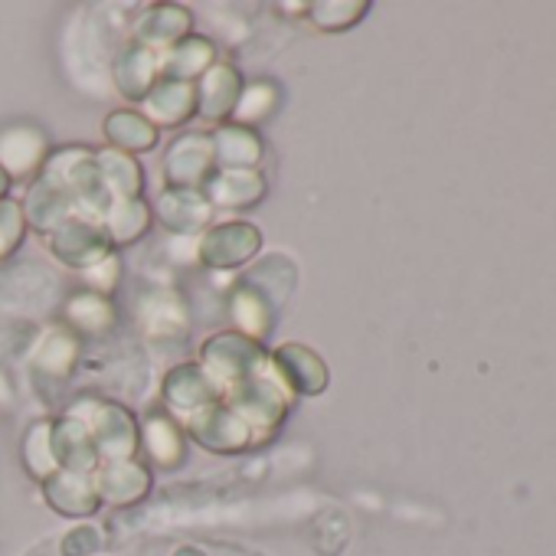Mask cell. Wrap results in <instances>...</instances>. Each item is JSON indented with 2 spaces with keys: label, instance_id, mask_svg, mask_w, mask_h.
<instances>
[{
  "label": "cell",
  "instance_id": "obj_25",
  "mask_svg": "<svg viewBox=\"0 0 556 556\" xmlns=\"http://www.w3.org/2000/svg\"><path fill=\"white\" fill-rule=\"evenodd\" d=\"M21 206H24L27 229L40 232V236H50L53 229H60L66 219H73V216H76V210H73L70 197H66L60 187H53L50 180H43V177L30 180V187H27V193H24Z\"/></svg>",
  "mask_w": 556,
  "mask_h": 556
},
{
  "label": "cell",
  "instance_id": "obj_34",
  "mask_svg": "<svg viewBox=\"0 0 556 556\" xmlns=\"http://www.w3.org/2000/svg\"><path fill=\"white\" fill-rule=\"evenodd\" d=\"M21 458H24V468L27 475L43 484L50 481L60 465L53 458V445H50V419H37L27 432H24V442H21Z\"/></svg>",
  "mask_w": 556,
  "mask_h": 556
},
{
  "label": "cell",
  "instance_id": "obj_30",
  "mask_svg": "<svg viewBox=\"0 0 556 556\" xmlns=\"http://www.w3.org/2000/svg\"><path fill=\"white\" fill-rule=\"evenodd\" d=\"M275 308L255 292L249 289L245 282H236V289L229 292V318H232V331L252 338V341H262L271 334L275 328Z\"/></svg>",
  "mask_w": 556,
  "mask_h": 556
},
{
  "label": "cell",
  "instance_id": "obj_33",
  "mask_svg": "<svg viewBox=\"0 0 556 556\" xmlns=\"http://www.w3.org/2000/svg\"><path fill=\"white\" fill-rule=\"evenodd\" d=\"M367 14H370L367 0H318V4H308L305 21L321 34H344L357 27Z\"/></svg>",
  "mask_w": 556,
  "mask_h": 556
},
{
  "label": "cell",
  "instance_id": "obj_8",
  "mask_svg": "<svg viewBox=\"0 0 556 556\" xmlns=\"http://www.w3.org/2000/svg\"><path fill=\"white\" fill-rule=\"evenodd\" d=\"M43 242H47L50 255L73 271H86L96 262H102L109 252H115L109 236H105V226L96 219H86V216L66 219L60 229L43 236Z\"/></svg>",
  "mask_w": 556,
  "mask_h": 556
},
{
  "label": "cell",
  "instance_id": "obj_13",
  "mask_svg": "<svg viewBox=\"0 0 556 556\" xmlns=\"http://www.w3.org/2000/svg\"><path fill=\"white\" fill-rule=\"evenodd\" d=\"M242 86H245L242 73L232 63L216 60L193 83V89H197V118L206 122L210 128L232 122V112H236V102L242 96Z\"/></svg>",
  "mask_w": 556,
  "mask_h": 556
},
{
  "label": "cell",
  "instance_id": "obj_20",
  "mask_svg": "<svg viewBox=\"0 0 556 556\" xmlns=\"http://www.w3.org/2000/svg\"><path fill=\"white\" fill-rule=\"evenodd\" d=\"M138 112L157 128H184L197 118V89L193 83H174V79H161L144 102L138 105Z\"/></svg>",
  "mask_w": 556,
  "mask_h": 556
},
{
  "label": "cell",
  "instance_id": "obj_28",
  "mask_svg": "<svg viewBox=\"0 0 556 556\" xmlns=\"http://www.w3.org/2000/svg\"><path fill=\"white\" fill-rule=\"evenodd\" d=\"M96 167H99V177H102L105 190L112 193V200H141L144 197L148 174L138 157L112 151V148H99Z\"/></svg>",
  "mask_w": 556,
  "mask_h": 556
},
{
  "label": "cell",
  "instance_id": "obj_21",
  "mask_svg": "<svg viewBox=\"0 0 556 556\" xmlns=\"http://www.w3.org/2000/svg\"><path fill=\"white\" fill-rule=\"evenodd\" d=\"M203 193L213 203V210L245 213V210H255L265 200L268 180H265L262 170H216L210 177V184L203 187Z\"/></svg>",
  "mask_w": 556,
  "mask_h": 556
},
{
  "label": "cell",
  "instance_id": "obj_2",
  "mask_svg": "<svg viewBox=\"0 0 556 556\" xmlns=\"http://www.w3.org/2000/svg\"><path fill=\"white\" fill-rule=\"evenodd\" d=\"M43 180H50L53 187H60L76 216H86V219H96L102 223L112 210V193L105 190L102 177H99V167H96V151L86 148V144H70V148H56L43 170H40Z\"/></svg>",
  "mask_w": 556,
  "mask_h": 556
},
{
  "label": "cell",
  "instance_id": "obj_27",
  "mask_svg": "<svg viewBox=\"0 0 556 556\" xmlns=\"http://www.w3.org/2000/svg\"><path fill=\"white\" fill-rule=\"evenodd\" d=\"M161 56V79L174 83H197L213 63H216V47L203 34H190L170 50L157 53Z\"/></svg>",
  "mask_w": 556,
  "mask_h": 556
},
{
  "label": "cell",
  "instance_id": "obj_31",
  "mask_svg": "<svg viewBox=\"0 0 556 556\" xmlns=\"http://www.w3.org/2000/svg\"><path fill=\"white\" fill-rule=\"evenodd\" d=\"M118 321V308L112 299L105 295H96V292H76L66 299V308H63V325L73 328L79 338L86 334H109Z\"/></svg>",
  "mask_w": 556,
  "mask_h": 556
},
{
  "label": "cell",
  "instance_id": "obj_35",
  "mask_svg": "<svg viewBox=\"0 0 556 556\" xmlns=\"http://www.w3.org/2000/svg\"><path fill=\"white\" fill-rule=\"evenodd\" d=\"M141 325L148 334L154 338H170V334H180L184 325H187V312H184V302L177 295H167V292H154L151 299L141 302Z\"/></svg>",
  "mask_w": 556,
  "mask_h": 556
},
{
  "label": "cell",
  "instance_id": "obj_4",
  "mask_svg": "<svg viewBox=\"0 0 556 556\" xmlns=\"http://www.w3.org/2000/svg\"><path fill=\"white\" fill-rule=\"evenodd\" d=\"M197 364L216 383V390L226 396L229 390L242 387L245 380H252L268 364V351L262 341H252V338L229 328V331L210 334L200 344Z\"/></svg>",
  "mask_w": 556,
  "mask_h": 556
},
{
  "label": "cell",
  "instance_id": "obj_3",
  "mask_svg": "<svg viewBox=\"0 0 556 556\" xmlns=\"http://www.w3.org/2000/svg\"><path fill=\"white\" fill-rule=\"evenodd\" d=\"M70 416H76L89 429L102 462L141 458V422L135 409H128L125 403L105 396H86L70 406Z\"/></svg>",
  "mask_w": 556,
  "mask_h": 556
},
{
  "label": "cell",
  "instance_id": "obj_5",
  "mask_svg": "<svg viewBox=\"0 0 556 556\" xmlns=\"http://www.w3.org/2000/svg\"><path fill=\"white\" fill-rule=\"evenodd\" d=\"M197 262L210 271H236L262 252V229L249 219H223L213 223L203 236H197Z\"/></svg>",
  "mask_w": 556,
  "mask_h": 556
},
{
  "label": "cell",
  "instance_id": "obj_29",
  "mask_svg": "<svg viewBox=\"0 0 556 556\" xmlns=\"http://www.w3.org/2000/svg\"><path fill=\"white\" fill-rule=\"evenodd\" d=\"M102 226H105V236H109L112 249L122 252V249L141 242L151 232L154 210H151V203L144 197L141 200H115L109 216L102 219Z\"/></svg>",
  "mask_w": 556,
  "mask_h": 556
},
{
  "label": "cell",
  "instance_id": "obj_36",
  "mask_svg": "<svg viewBox=\"0 0 556 556\" xmlns=\"http://www.w3.org/2000/svg\"><path fill=\"white\" fill-rule=\"evenodd\" d=\"M27 232L30 229H27L21 200H14V197L0 200V262H8L14 252H21Z\"/></svg>",
  "mask_w": 556,
  "mask_h": 556
},
{
  "label": "cell",
  "instance_id": "obj_7",
  "mask_svg": "<svg viewBox=\"0 0 556 556\" xmlns=\"http://www.w3.org/2000/svg\"><path fill=\"white\" fill-rule=\"evenodd\" d=\"M180 426L187 432V442H197L203 452H213V455H242L252 448L249 426L223 400L187 416Z\"/></svg>",
  "mask_w": 556,
  "mask_h": 556
},
{
  "label": "cell",
  "instance_id": "obj_10",
  "mask_svg": "<svg viewBox=\"0 0 556 556\" xmlns=\"http://www.w3.org/2000/svg\"><path fill=\"white\" fill-rule=\"evenodd\" d=\"M50 154L53 144L34 122H17L0 131V167L8 170L11 180H37Z\"/></svg>",
  "mask_w": 556,
  "mask_h": 556
},
{
  "label": "cell",
  "instance_id": "obj_19",
  "mask_svg": "<svg viewBox=\"0 0 556 556\" xmlns=\"http://www.w3.org/2000/svg\"><path fill=\"white\" fill-rule=\"evenodd\" d=\"M50 445H53V458H56L60 471L92 475L102 465L99 448H96L89 429L76 416H70V413L50 419Z\"/></svg>",
  "mask_w": 556,
  "mask_h": 556
},
{
  "label": "cell",
  "instance_id": "obj_23",
  "mask_svg": "<svg viewBox=\"0 0 556 556\" xmlns=\"http://www.w3.org/2000/svg\"><path fill=\"white\" fill-rule=\"evenodd\" d=\"M43 491V501L63 514V517H76V520H86L92 514H99L102 501L96 494V484H92V475H76V471H56L50 481L40 484Z\"/></svg>",
  "mask_w": 556,
  "mask_h": 556
},
{
  "label": "cell",
  "instance_id": "obj_24",
  "mask_svg": "<svg viewBox=\"0 0 556 556\" xmlns=\"http://www.w3.org/2000/svg\"><path fill=\"white\" fill-rule=\"evenodd\" d=\"M102 138H105V148L138 157V154H151L157 148L161 131L138 109H115L102 122Z\"/></svg>",
  "mask_w": 556,
  "mask_h": 556
},
{
  "label": "cell",
  "instance_id": "obj_38",
  "mask_svg": "<svg viewBox=\"0 0 556 556\" xmlns=\"http://www.w3.org/2000/svg\"><path fill=\"white\" fill-rule=\"evenodd\" d=\"M11 187H14V180L8 177L4 167H0V200H8V197H11Z\"/></svg>",
  "mask_w": 556,
  "mask_h": 556
},
{
  "label": "cell",
  "instance_id": "obj_1",
  "mask_svg": "<svg viewBox=\"0 0 556 556\" xmlns=\"http://www.w3.org/2000/svg\"><path fill=\"white\" fill-rule=\"evenodd\" d=\"M223 403L249 426L252 432V448L265 445L275 439V432L282 429V422L292 416L299 396L292 393V387L278 377V370L271 367V361L242 387L229 390L223 396Z\"/></svg>",
  "mask_w": 556,
  "mask_h": 556
},
{
  "label": "cell",
  "instance_id": "obj_39",
  "mask_svg": "<svg viewBox=\"0 0 556 556\" xmlns=\"http://www.w3.org/2000/svg\"><path fill=\"white\" fill-rule=\"evenodd\" d=\"M174 556H206V553H203V549H197V546H180Z\"/></svg>",
  "mask_w": 556,
  "mask_h": 556
},
{
  "label": "cell",
  "instance_id": "obj_18",
  "mask_svg": "<svg viewBox=\"0 0 556 556\" xmlns=\"http://www.w3.org/2000/svg\"><path fill=\"white\" fill-rule=\"evenodd\" d=\"M79 361H83V338L73 328H66L63 321L43 328L37 348L30 351V367L40 377H50L56 383L70 380L76 374Z\"/></svg>",
  "mask_w": 556,
  "mask_h": 556
},
{
  "label": "cell",
  "instance_id": "obj_11",
  "mask_svg": "<svg viewBox=\"0 0 556 556\" xmlns=\"http://www.w3.org/2000/svg\"><path fill=\"white\" fill-rule=\"evenodd\" d=\"M216 400H223V393L216 390V383L203 374L197 361L170 367L161 380V406L180 422Z\"/></svg>",
  "mask_w": 556,
  "mask_h": 556
},
{
  "label": "cell",
  "instance_id": "obj_16",
  "mask_svg": "<svg viewBox=\"0 0 556 556\" xmlns=\"http://www.w3.org/2000/svg\"><path fill=\"white\" fill-rule=\"evenodd\" d=\"M161 83V56L141 43H125L112 63V86L115 92L131 102L135 109L144 102V96Z\"/></svg>",
  "mask_w": 556,
  "mask_h": 556
},
{
  "label": "cell",
  "instance_id": "obj_17",
  "mask_svg": "<svg viewBox=\"0 0 556 556\" xmlns=\"http://www.w3.org/2000/svg\"><path fill=\"white\" fill-rule=\"evenodd\" d=\"M138 422H141V455L151 465L170 471L187 458V432L180 419H174L164 406L148 409L144 416H138Z\"/></svg>",
  "mask_w": 556,
  "mask_h": 556
},
{
  "label": "cell",
  "instance_id": "obj_9",
  "mask_svg": "<svg viewBox=\"0 0 556 556\" xmlns=\"http://www.w3.org/2000/svg\"><path fill=\"white\" fill-rule=\"evenodd\" d=\"M151 210H154V219L161 223V229H167L170 236H180V239H187V236L197 239L216 223V210L203 190L161 187Z\"/></svg>",
  "mask_w": 556,
  "mask_h": 556
},
{
  "label": "cell",
  "instance_id": "obj_15",
  "mask_svg": "<svg viewBox=\"0 0 556 556\" xmlns=\"http://www.w3.org/2000/svg\"><path fill=\"white\" fill-rule=\"evenodd\" d=\"M190 34H193V11L184 4H148L131 27V40L154 53L170 50Z\"/></svg>",
  "mask_w": 556,
  "mask_h": 556
},
{
  "label": "cell",
  "instance_id": "obj_26",
  "mask_svg": "<svg viewBox=\"0 0 556 556\" xmlns=\"http://www.w3.org/2000/svg\"><path fill=\"white\" fill-rule=\"evenodd\" d=\"M295 278H299V268L289 255H265L258 258L239 282H245L249 289H255L275 312H282V305L292 299L295 292Z\"/></svg>",
  "mask_w": 556,
  "mask_h": 556
},
{
  "label": "cell",
  "instance_id": "obj_32",
  "mask_svg": "<svg viewBox=\"0 0 556 556\" xmlns=\"http://www.w3.org/2000/svg\"><path fill=\"white\" fill-rule=\"evenodd\" d=\"M282 102V89H278L271 79H255V83H245L242 86V96L236 102V112H232V122L242 125V128H258L262 122H268Z\"/></svg>",
  "mask_w": 556,
  "mask_h": 556
},
{
  "label": "cell",
  "instance_id": "obj_12",
  "mask_svg": "<svg viewBox=\"0 0 556 556\" xmlns=\"http://www.w3.org/2000/svg\"><path fill=\"white\" fill-rule=\"evenodd\" d=\"M92 484L102 504L109 507H135L141 504L154 488V471L141 458L125 462H102L92 471Z\"/></svg>",
  "mask_w": 556,
  "mask_h": 556
},
{
  "label": "cell",
  "instance_id": "obj_14",
  "mask_svg": "<svg viewBox=\"0 0 556 556\" xmlns=\"http://www.w3.org/2000/svg\"><path fill=\"white\" fill-rule=\"evenodd\" d=\"M268 361L278 370V377L292 387V393L299 400L321 396L331 383V370H328L325 357L318 351H312L308 344H299V341L278 344L275 351H268Z\"/></svg>",
  "mask_w": 556,
  "mask_h": 556
},
{
  "label": "cell",
  "instance_id": "obj_6",
  "mask_svg": "<svg viewBox=\"0 0 556 556\" xmlns=\"http://www.w3.org/2000/svg\"><path fill=\"white\" fill-rule=\"evenodd\" d=\"M213 174H216V157H213L210 128H187L184 135H177L167 144V151L161 157L164 187L203 190Z\"/></svg>",
  "mask_w": 556,
  "mask_h": 556
},
{
  "label": "cell",
  "instance_id": "obj_37",
  "mask_svg": "<svg viewBox=\"0 0 556 556\" xmlns=\"http://www.w3.org/2000/svg\"><path fill=\"white\" fill-rule=\"evenodd\" d=\"M83 278H86V289H89V292L112 299L115 289L122 286V255H118V252H109L102 262H96L92 268H86Z\"/></svg>",
  "mask_w": 556,
  "mask_h": 556
},
{
  "label": "cell",
  "instance_id": "obj_22",
  "mask_svg": "<svg viewBox=\"0 0 556 556\" xmlns=\"http://www.w3.org/2000/svg\"><path fill=\"white\" fill-rule=\"evenodd\" d=\"M216 170H262L265 141L255 128H242L236 122L210 128Z\"/></svg>",
  "mask_w": 556,
  "mask_h": 556
}]
</instances>
